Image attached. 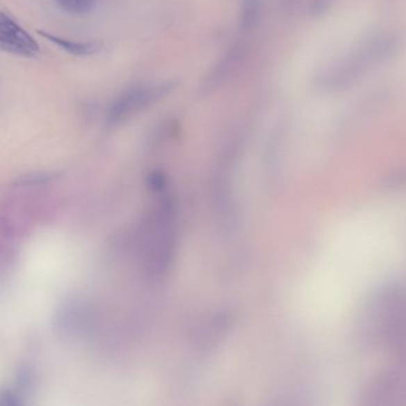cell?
<instances>
[{
	"label": "cell",
	"mask_w": 406,
	"mask_h": 406,
	"mask_svg": "<svg viewBox=\"0 0 406 406\" xmlns=\"http://www.w3.org/2000/svg\"><path fill=\"white\" fill-rule=\"evenodd\" d=\"M174 88L172 84L162 82L154 85L132 87L125 91L122 95L114 100L111 107L107 120L112 125H117L130 118L136 112L145 110L154 103L159 102L169 95Z\"/></svg>",
	"instance_id": "1"
},
{
	"label": "cell",
	"mask_w": 406,
	"mask_h": 406,
	"mask_svg": "<svg viewBox=\"0 0 406 406\" xmlns=\"http://www.w3.org/2000/svg\"><path fill=\"white\" fill-rule=\"evenodd\" d=\"M0 33L30 53L36 55L37 52L40 50V45L36 40L4 13H0Z\"/></svg>",
	"instance_id": "2"
},
{
	"label": "cell",
	"mask_w": 406,
	"mask_h": 406,
	"mask_svg": "<svg viewBox=\"0 0 406 406\" xmlns=\"http://www.w3.org/2000/svg\"><path fill=\"white\" fill-rule=\"evenodd\" d=\"M38 33L42 37L47 38L48 41L54 43V45H56L57 47L62 48L67 53L73 54V55H77V56L92 55V54L98 53L102 49V45H99L98 42L73 41V40H70V38L56 36V35H53V33L43 31V30H40Z\"/></svg>",
	"instance_id": "3"
},
{
	"label": "cell",
	"mask_w": 406,
	"mask_h": 406,
	"mask_svg": "<svg viewBox=\"0 0 406 406\" xmlns=\"http://www.w3.org/2000/svg\"><path fill=\"white\" fill-rule=\"evenodd\" d=\"M263 0H244L240 11V24L244 30H252L259 23Z\"/></svg>",
	"instance_id": "4"
},
{
	"label": "cell",
	"mask_w": 406,
	"mask_h": 406,
	"mask_svg": "<svg viewBox=\"0 0 406 406\" xmlns=\"http://www.w3.org/2000/svg\"><path fill=\"white\" fill-rule=\"evenodd\" d=\"M56 1L65 11L73 15L88 13L92 11L95 4V0H56Z\"/></svg>",
	"instance_id": "5"
},
{
	"label": "cell",
	"mask_w": 406,
	"mask_h": 406,
	"mask_svg": "<svg viewBox=\"0 0 406 406\" xmlns=\"http://www.w3.org/2000/svg\"><path fill=\"white\" fill-rule=\"evenodd\" d=\"M236 60H238V56H236V50L234 49L221 61L219 66L216 67L214 74L211 75V86H213V84H216V82L220 81L221 79L227 77L228 74H229V70L236 63Z\"/></svg>",
	"instance_id": "6"
},
{
	"label": "cell",
	"mask_w": 406,
	"mask_h": 406,
	"mask_svg": "<svg viewBox=\"0 0 406 406\" xmlns=\"http://www.w3.org/2000/svg\"><path fill=\"white\" fill-rule=\"evenodd\" d=\"M0 50L5 53L15 54L21 56H28V58H35V54L30 53L28 50L23 49L19 45L13 43L8 37L0 33Z\"/></svg>",
	"instance_id": "7"
}]
</instances>
